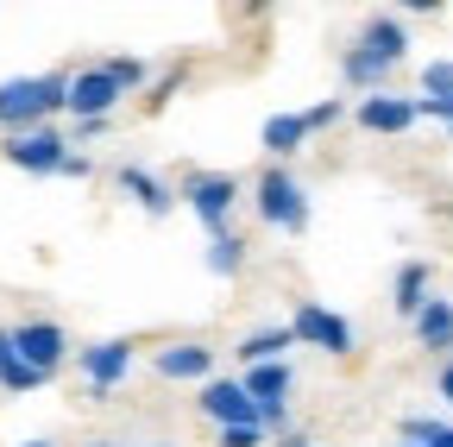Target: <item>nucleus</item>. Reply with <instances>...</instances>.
<instances>
[{"instance_id":"nucleus-19","label":"nucleus","mask_w":453,"mask_h":447,"mask_svg":"<svg viewBox=\"0 0 453 447\" xmlns=\"http://www.w3.org/2000/svg\"><path fill=\"white\" fill-rule=\"evenodd\" d=\"M422 120H453V58H434L428 70H422Z\"/></svg>"},{"instance_id":"nucleus-25","label":"nucleus","mask_w":453,"mask_h":447,"mask_svg":"<svg viewBox=\"0 0 453 447\" xmlns=\"http://www.w3.org/2000/svg\"><path fill=\"white\" fill-rule=\"evenodd\" d=\"M441 428H447L441 416H403V441H416V447H428Z\"/></svg>"},{"instance_id":"nucleus-7","label":"nucleus","mask_w":453,"mask_h":447,"mask_svg":"<svg viewBox=\"0 0 453 447\" xmlns=\"http://www.w3.org/2000/svg\"><path fill=\"white\" fill-rule=\"evenodd\" d=\"M133 359H139V347L133 341H88V347H76V372H82V390H88V404H107L113 390L127 384V372H133Z\"/></svg>"},{"instance_id":"nucleus-16","label":"nucleus","mask_w":453,"mask_h":447,"mask_svg":"<svg viewBox=\"0 0 453 447\" xmlns=\"http://www.w3.org/2000/svg\"><path fill=\"white\" fill-rule=\"evenodd\" d=\"M258 145H265V158H271V164L296 158V151L309 145V120L296 114V107H290V114H271V120L258 127Z\"/></svg>"},{"instance_id":"nucleus-13","label":"nucleus","mask_w":453,"mask_h":447,"mask_svg":"<svg viewBox=\"0 0 453 447\" xmlns=\"http://www.w3.org/2000/svg\"><path fill=\"white\" fill-rule=\"evenodd\" d=\"M151 372L164 378V384H208L214 378V347L208 341H164L157 353H151Z\"/></svg>"},{"instance_id":"nucleus-1","label":"nucleus","mask_w":453,"mask_h":447,"mask_svg":"<svg viewBox=\"0 0 453 447\" xmlns=\"http://www.w3.org/2000/svg\"><path fill=\"white\" fill-rule=\"evenodd\" d=\"M403 58H410V26L396 19V13H372L359 26V38L340 50V76H347L353 89H365V95H378Z\"/></svg>"},{"instance_id":"nucleus-15","label":"nucleus","mask_w":453,"mask_h":447,"mask_svg":"<svg viewBox=\"0 0 453 447\" xmlns=\"http://www.w3.org/2000/svg\"><path fill=\"white\" fill-rule=\"evenodd\" d=\"M428 297H434V271H428L422 258H410L403 271H396V284H390V309L403 315V321H416V315L428 309Z\"/></svg>"},{"instance_id":"nucleus-23","label":"nucleus","mask_w":453,"mask_h":447,"mask_svg":"<svg viewBox=\"0 0 453 447\" xmlns=\"http://www.w3.org/2000/svg\"><path fill=\"white\" fill-rule=\"evenodd\" d=\"M303 120H309V133H327V127H340V120H347V101H340V95H327V101L303 107Z\"/></svg>"},{"instance_id":"nucleus-9","label":"nucleus","mask_w":453,"mask_h":447,"mask_svg":"<svg viewBox=\"0 0 453 447\" xmlns=\"http://www.w3.org/2000/svg\"><path fill=\"white\" fill-rule=\"evenodd\" d=\"M183 202H189V214L208 227V240L214 234H226V220H234V208H240V177H220V171H189V183L177 189Z\"/></svg>"},{"instance_id":"nucleus-10","label":"nucleus","mask_w":453,"mask_h":447,"mask_svg":"<svg viewBox=\"0 0 453 447\" xmlns=\"http://www.w3.org/2000/svg\"><path fill=\"white\" fill-rule=\"evenodd\" d=\"M127 101V89L107 76V64L70 70V120H113V107Z\"/></svg>"},{"instance_id":"nucleus-28","label":"nucleus","mask_w":453,"mask_h":447,"mask_svg":"<svg viewBox=\"0 0 453 447\" xmlns=\"http://www.w3.org/2000/svg\"><path fill=\"white\" fill-rule=\"evenodd\" d=\"M434 397L453 404V359H441V372H434Z\"/></svg>"},{"instance_id":"nucleus-33","label":"nucleus","mask_w":453,"mask_h":447,"mask_svg":"<svg viewBox=\"0 0 453 447\" xmlns=\"http://www.w3.org/2000/svg\"><path fill=\"white\" fill-rule=\"evenodd\" d=\"M19 447H50V441H19Z\"/></svg>"},{"instance_id":"nucleus-17","label":"nucleus","mask_w":453,"mask_h":447,"mask_svg":"<svg viewBox=\"0 0 453 447\" xmlns=\"http://www.w3.org/2000/svg\"><path fill=\"white\" fill-rule=\"evenodd\" d=\"M410 328H416V347L453 359V297H428V309H422Z\"/></svg>"},{"instance_id":"nucleus-22","label":"nucleus","mask_w":453,"mask_h":447,"mask_svg":"<svg viewBox=\"0 0 453 447\" xmlns=\"http://www.w3.org/2000/svg\"><path fill=\"white\" fill-rule=\"evenodd\" d=\"M107 76L120 82L127 95H133V89H151V64H145V58H107Z\"/></svg>"},{"instance_id":"nucleus-35","label":"nucleus","mask_w":453,"mask_h":447,"mask_svg":"<svg viewBox=\"0 0 453 447\" xmlns=\"http://www.w3.org/2000/svg\"><path fill=\"white\" fill-rule=\"evenodd\" d=\"M447 139H453V120H447Z\"/></svg>"},{"instance_id":"nucleus-14","label":"nucleus","mask_w":453,"mask_h":447,"mask_svg":"<svg viewBox=\"0 0 453 447\" xmlns=\"http://www.w3.org/2000/svg\"><path fill=\"white\" fill-rule=\"evenodd\" d=\"M113 189H120L127 202H139V214H151V220L177 214V202H183L157 171H145V164H120V171H113Z\"/></svg>"},{"instance_id":"nucleus-20","label":"nucleus","mask_w":453,"mask_h":447,"mask_svg":"<svg viewBox=\"0 0 453 447\" xmlns=\"http://www.w3.org/2000/svg\"><path fill=\"white\" fill-rule=\"evenodd\" d=\"M44 378L19 359V347H13V321L0 328V390H7V397H26V390H38Z\"/></svg>"},{"instance_id":"nucleus-18","label":"nucleus","mask_w":453,"mask_h":447,"mask_svg":"<svg viewBox=\"0 0 453 447\" xmlns=\"http://www.w3.org/2000/svg\"><path fill=\"white\" fill-rule=\"evenodd\" d=\"M290 321H283V328H252V334H240V372H252V366H271V359H290Z\"/></svg>"},{"instance_id":"nucleus-4","label":"nucleus","mask_w":453,"mask_h":447,"mask_svg":"<svg viewBox=\"0 0 453 447\" xmlns=\"http://www.w3.org/2000/svg\"><path fill=\"white\" fill-rule=\"evenodd\" d=\"M240 384L252 390V404H258V428H265V435H290L296 366H290V359H271V366H252V372H240Z\"/></svg>"},{"instance_id":"nucleus-24","label":"nucleus","mask_w":453,"mask_h":447,"mask_svg":"<svg viewBox=\"0 0 453 447\" xmlns=\"http://www.w3.org/2000/svg\"><path fill=\"white\" fill-rule=\"evenodd\" d=\"M183 82H189V64H170V70H164V76L151 82V95H145V107H164V101H170V95H177Z\"/></svg>"},{"instance_id":"nucleus-2","label":"nucleus","mask_w":453,"mask_h":447,"mask_svg":"<svg viewBox=\"0 0 453 447\" xmlns=\"http://www.w3.org/2000/svg\"><path fill=\"white\" fill-rule=\"evenodd\" d=\"M57 114H70V70H44V76H7L0 82V133H32L50 127Z\"/></svg>"},{"instance_id":"nucleus-11","label":"nucleus","mask_w":453,"mask_h":447,"mask_svg":"<svg viewBox=\"0 0 453 447\" xmlns=\"http://www.w3.org/2000/svg\"><path fill=\"white\" fill-rule=\"evenodd\" d=\"M353 120H359L365 133H378V139H403V133L422 120V101H416V95H390V89H378V95H365V101L353 107Z\"/></svg>"},{"instance_id":"nucleus-21","label":"nucleus","mask_w":453,"mask_h":447,"mask_svg":"<svg viewBox=\"0 0 453 447\" xmlns=\"http://www.w3.org/2000/svg\"><path fill=\"white\" fill-rule=\"evenodd\" d=\"M202 258H208L214 277H240V271H246V240H240V234H214Z\"/></svg>"},{"instance_id":"nucleus-6","label":"nucleus","mask_w":453,"mask_h":447,"mask_svg":"<svg viewBox=\"0 0 453 447\" xmlns=\"http://www.w3.org/2000/svg\"><path fill=\"white\" fill-rule=\"evenodd\" d=\"M13 347H19V359H26L44 384L76 359L70 328H64V321H50V315H26V321H13Z\"/></svg>"},{"instance_id":"nucleus-29","label":"nucleus","mask_w":453,"mask_h":447,"mask_svg":"<svg viewBox=\"0 0 453 447\" xmlns=\"http://www.w3.org/2000/svg\"><path fill=\"white\" fill-rule=\"evenodd\" d=\"M277 447H315V441H309V435H296V428H290V435H277Z\"/></svg>"},{"instance_id":"nucleus-31","label":"nucleus","mask_w":453,"mask_h":447,"mask_svg":"<svg viewBox=\"0 0 453 447\" xmlns=\"http://www.w3.org/2000/svg\"><path fill=\"white\" fill-rule=\"evenodd\" d=\"M88 447H127V441H107V435H101V441H88Z\"/></svg>"},{"instance_id":"nucleus-34","label":"nucleus","mask_w":453,"mask_h":447,"mask_svg":"<svg viewBox=\"0 0 453 447\" xmlns=\"http://www.w3.org/2000/svg\"><path fill=\"white\" fill-rule=\"evenodd\" d=\"M396 447H416V441H396Z\"/></svg>"},{"instance_id":"nucleus-30","label":"nucleus","mask_w":453,"mask_h":447,"mask_svg":"<svg viewBox=\"0 0 453 447\" xmlns=\"http://www.w3.org/2000/svg\"><path fill=\"white\" fill-rule=\"evenodd\" d=\"M428 447H453V422H447V428H441V435H434Z\"/></svg>"},{"instance_id":"nucleus-5","label":"nucleus","mask_w":453,"mask_h":447,"mask_svg":"<svg viewBox=\"0 0 453 447\" xmlns=\"http://www.w3.org/2000/svg\"><path fill=\"white\" fill-rule=\"evenodd\" d=\"M290 341H296V347H315V353H327V359H347V353L359 347V334H353V321L340 315V309L303 297V303L290 309Z\"/></svg>"},{"instance_id":"nucleus-27","label":"nucleus","mask_w":453,"mask_h":447,"mask_svg":"<svg viewBox=\"0 0 453 447\" xmlns=\"http://www.w3.org/2000/svg\"><path fill=\"white\" fill-rule=\"evenodd\" d=\"M64 177L88 183V177H95V158H88V151H70V164H64Z\"/></svg>"},{"instance_id":"nucleus-26","label":"nucleus","mask_w":453,"mask_h":447,"mask_svg":"<svg viewBox=\"0 0 453 447\" xmlns=\"http://www.w3.org/2000/svg\"><path fill=\"white\" fill-rule=\"evenodd\" d=\"M214 435H220V447H265V441H271L258 422H246V428H214Z\"/></svg>"},{"instance_id":"nucleus-32","label":"nucleus","mask_w":453,"mask_h":447,"mask_svg":"<svg viewBox=\"0 0 453 447\" xmlns=\"http://www.w3.org/2000/svg\"><path fill=\"white\" fill-rule=\"evenodd\" d=\"M145 447H177V441H145Z\"/></svg>"},{"instance_id":"nucleus-12","label":"nucleus","mask_w":453,"mask_h":447,"mask_svg":"<svg viewBox=\"0 0 453 447\" xmlns=\"http://www.w3.org/2000/svg\"><path fill=\"white\" fill-rule=\"evenodd\" d=\"M196 410H202L214 428H246V422H258V404H252V390H246L240 378H208V384L196 390Z\"/></svg>"},{"instance_id":"nucleus-3","label":"nucleus","mask_w":453,"mask_h":447,"mask_svg":"<svg viewBox=\"0 0 453 447\" xmlns=\"http://www.w3.org/2000/svg\"><path fill=\"white\" fill-rule=\"evenodd\" d=\"M252 208L271 234H309V189L290 164H271V171L252 183Z\"/></svg>"},{"instance_id":"nucleus-8","label":"nucleus","mask_w":453,"mask_h":447,"mask_svg":"<svg viewBox=\"0 0 453 447\" xmlns=\"http://www.w3.org/2000/svg\"><path fill=\"white\" fill-rule=\"evenodd\" d=\"M70 151H76V145H70L64 127H32V133L0 139V158H7L13 171H26V177H64Z\"/></svg>"}]
</instances>
